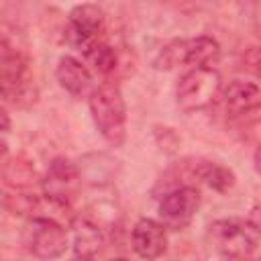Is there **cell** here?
Segmentation results:
<instances>
[{
    "instance_id": "cell-9",
    "label": "cell",
    "mask_w": 261,
    "mask_h": 261,
    "mask_svg": "<svg viewBox=\"0 0 261 261\" xmlns=\"http://www.w3.org/2000/svg\"><path fill=\"white\" fill-rule=\"evenodd\" d=\"M82 173L80 169L69 161V159H63V157H57L49 163L47 167V173L43 177V190L47 196L51 198H57L61 202H71V198L75 196L77 192V186H80V179Z\"/></svg>"
},
{
    "instance_id": "cell-21",
    "label": "cell",
    "mask_w": 261,
    "mask_h": 261,
    "mask_svg": "<svg viewBox=\"0 0 261 261\" xmlns=\"http://www.w3.org/2000/svg\"><path fill=\"white\" fill-rule=\"evenodd\" d=\"M71 261H94V257H88V255H75Z\"/></svg>"
},
{
    "instance_id": "cell-3",
    "label": "cell",
    "mask_w": 261,
    "mask_h": 261,
    "mask_svg": "<svg viewBox=\"0 0 261 261\" xmlns=\"http://www.w3.org/2000/svg\"><path fill=\"white\" fill-rule=\"evenodd\" d=\"M92 120L98 133L114 147H120L126 139V104L120 88L114 82H106L88 98Z\"/></svg>"
},
{
    "instance_id": "cell-16",
    "label": "cell",
    "mask_w": 261,
    "mask_h": 261,
    "mask_svg": "<svg viewBox=\"0 0 261 261\" xmlns=\"http://www.w3.org/2000/svg\"><path fill=\"white\" fill-rule=\"evenodd\" d=\"M194 177H198L200 181H204L208 188L216 190V192H226L234 186V173L214 161H204L198 163L194 167Z\"/></svg>"
},
{
    "instance_id": "cell-15",
    "label": "cell",
    "mask_w": 261,
    "mask_h": 261,
    "mask_svg": "<svg viewBox=\"0 0 261 261\" xmlns=\"http://www.w3.org/2000/svg\"><path fill=\"white\" fill-rule=\"evenodd\" d=\"M84 55L94 67V71L104 77L114 75V71L118 69V53L106 39H100L98 43H94L90 49L84 51Z\"/></svg>"
},
{
    "instance_id": "cell-23",
    "label": "cell",
    "mask_w": 261,
    "mask_h": 261,
    "mask_svg": "<svg viewBox=\"0 0 261 261\" xmlns=\"http://www.w3.org/2000/svg\"><path fill=\"white\" fill-rule=\"evenodd\" d=\"M259 35H261V33H259Z\"/></svg>"
},
{
    "instance_id": "cell-14",
    "label": "cell",
    "mask_w": 261,
    "mask_h": 261,
    "mask_svg": "<svg viewBox=\"0 0 261 261\" xmlns=\"http://www.w3.org/2000/svg\"><path fill=\"white\" fill-rule=\"evenodd\" d=\"M2 177H4V184L14 188V190H27L37 181V173H35L33 163L22 155H16L12 159L4 157Z\"/></svg>"
},
{
    "instance_id": "cell-8",
    "label": "cell",
    "mask_w": 261,
    "mask_h": 261,
    "mask_svg": "<svg viewBox=\"0 0 261 261\" xmlns=\"http://www.w3.org/2000/svg\"><path fill=\"white\" fill-rule=\"evenodd\" d=\"M27 245L39 259H57L67 249V226L53 220H31Z\"/></svg>"
},
{
    "instance_id": "cell-7",
    "label": "cell",
    "mask_w": 261,
    "mask_h": 261,
    "mask_svg": "<svg viewBox=\"0 0 261 261\" xmlns=\"http://www.w3.org/2000/svg\"><path fill=\"white\" fill-rule=\"evenodd\" d=\"M104 33V12L96 4H77L69 12L67 39L82 53L98 43Z\"/></svg>"
},
{
    "instance_id": "cell-18",
    "label": "cell",
    "mask_w": 261,
    "mask_h": 261,
    "mask_svg": "<svg viewBox=\"0 0 261 261\" xmlns=\"http://www.w3.org/2000/svg\"><path fill=\"white\" fill-rule=\"evenodd\" d=\"M255 169L261 173V145H259L257 151H255Z\"/></svg>"
},
{
    "instance_id": "cell-1",
    "label": "cell",
    "mask_w": 261,
    "mask_h": 261,
    "mask_svg": "<svg viewBox=\"0 0 261 261\" xmlns=\"http://www.w3.org/2000/svg\"><path fill=\"white\" fill-rule=\"evenodd\" d=\"M208 241L228 261H261V226L253 220H214L208 226Z\"/></svg>"
},
{
    "instance_id": "cell-5",
    "label": "cell",
    "mask_w": 261,
    "mask_h": 261,
    "mask_svg": "<svg viewBox=\"0 0 261 261\" xmlns=\"http://www.w3.org/2000/svg\"><path fill=\"white\" fill-rule=\"evenodd\" d=\"M222 80L214 67L188 69L175 86V102L184 112H198L212 106L220 94Z\"/></svg>"
},
{
    "instance_id": "cell-6",
    "label": "cell",
    "mask_w": 261,
    "mask_h": 261,
    "mask_svg": "<svg viewBox=\"0 0 261 261\" xmlns=\"http://www.w3.org/2000/svg\"><path fill=\"white\" fill-rule=\"evenodd\" d=\"M200 202L202 198L196 186H177L159 202V222L165 228L181 230L194 220Z\"/></svg>"
},
{
    "instance_id": "cell-17",
    "label": "cell",
    "mask_w": 261,
    "mask_h": 261,
    "mask_svg": "<svg viewBox=\"0 0 261 261\" xmlns=\"http://www.w3.org/2000/svg\"><path fill=\"white\" fill-rule=\"evenodd\" d=\"M243 65L257 80H261V47H251L243 53Z\"/></svg>"
},
{
    "instance_id": "cell-10",
    "label": "cell",
    "mask_w": 261,
    "mask_h": 261,
    "mask_svg": "<svg viewBox=\"0 0 261 261\" xmlns=\"http://www.w3.org/2000/svg\"><path fill=\"white\" fill-rule=\"evenodd\" d=\"M133 249L139 257L147 261L159 259L167 251V228L153 218H141L133 226Z\"/></svg>"
},
{
    "instance_id": "cell-19",
    "label": "cell",
    "mask_w": 261,
    "mask_h": 261,
    "mask_svg": "<svg viewBox=\"0 0 261 261\" xmlns=\"http://www.w3.org/2000/svg\"><path fill=\"white\" fill-rule=\"evenodd\" d=\"M251 220H253L255 224H259V226H261V206L253 210V218H251Z\"/></svg>"
},
{
    "instance_id": "cell-4",
    "label": "cell",
    "mask_w": 261,
    "mask_h": 261,
    "mask_svg": "<svg viewBox=\"0 0 261 261\" xmlns=\"http://www.w3.org/2000/svg\"><path fill=\"white\" fill-rule=\"evenodd\" d=\"M218 55H220V47L208 35H200L192 39H173L165 43L161 49H157V55L153 57V65L159 69H171L175 65H188L190 69L212 67Z\"/></svg>"
},
{
    "instance_id": "cell-20",
    "label": "cell",
    "mask_w": 261,
    "mask_h": 261,
    "mask_svg": "<svg viewBox=\"0 0 261 261\" xmlns=\"http://www.w3.org/2000/svg\"><path fill=\"white\" fill-rule=\"evenodd\" d=\"M2 120H4L2 130H4V133H8V112H6V110H2Z\"/></svg>"
},
{
    "instance_id": "cell-13",
    "label": "cell",
    "mask_w": 261,
    "mask_h": 261,
    "mask_svg": "<svg viewBox=\"0 0 261 261\" xmlns=\"http://www.w3.org/2000/svg\"><path fill=\"white\" fill-rule=\"evenodd\" d=\"M71 228H73V234H75V255L94 257L100 251L102 241H104V232H102L100 224L92 216L84 214V216L73 218Z\"/></svg>"
},
{
    "instance_id": "cell-2",
    "label": "cell",
    "mask_w": 261,
    "mask_h": 261,
    "mask_svg": "<svg viewBox=\"0 0 261 261\" xmlns=\"http://www.w3.org/2000/svg\"><path fill=\"white\" fill-rule=\"evenodd\" d=\"M0 82L4 102L24 108L37 100V88L31 73V59L14 41H10L6 31L2 33L0 43Z\"/></svg>"
},
{
    "instance_id": "cell-22",
    "label": "cell",
    "mask_w": 261,
    "mask_h": 261,
    "mask_svg": "<svg viewBox=\"0 0 261 261\" xmlns=\"http://www.w3.org/2000/svg\"><path fill=\"white\" fill-rule=\"evenodd\" d=\"M112 261H130V259H124V257H118V259H112Z\"/></svg>"
},
{
    "instance_id": "cell-12",
    "label": "cell",
    "mask_w": 261,
    "mask_h": 261,
    "mask_svg": "<svg viewBox=\"0 0 261 261\" xmlns=\"http://www.w3.org/2000/svg\"><path fill=\"white\" fill-rule=\"evenodd\" d=\"M222 104L230 116H243L261 108V88L253 82L232 80L222 92Z\"/></svg>"
},
{
    "instance_id": "cell-11",
    "label": "cell",
    "mask_w": 261,
    "mask_h": 261,
    "mask_svg": "<svg viewBox=\"0 0 261 261\" xmlns=\"http://www.w3.org/2000/svg\"><path fill=\"white\" fill-rule=\"evenodd\" d=\"M55 77H57L59 86L73 98H84V96L90 98V94L94 92L90 69L80 59H75L71 55L59 57L57 67H55Z\"/></svg>"
}]
</instances>
